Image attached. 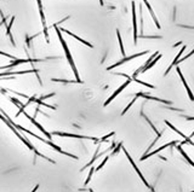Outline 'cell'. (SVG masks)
I'll return each mask as SVG.
<instances>
[{
    "label": "cell",
    "instance_id": "obj_32",
    "mask_svg": "<svg viewBox=\"0 0 194 192\" xmlns=\"http://www.w3.org/2000/svg\"><path fill=\"white\" fill-rule=\"evenodd\" d=\"M186 119L188 121H194V117H192V116H186Z\"/></svg>",
    "mask_w": 194,
    "mask_h": 192
},
{
    "label": "cell",
    "instance_id": "obj_22",
    "mask_svg": "<svg viewBox=\"0 0 194 192\" xmlns=\"http://www.w3.org/2000/svg\"><path fill=\"white\" fill-rule=\"evenodd\" d=\"M117 37H118V40H119V45H120L121 55L125 56V50H124V45H123V40H121V37H120V33H119V30H117Z\"/></svg>",
    "mask_w": 194,
    "mask_h": 192
},
{
    "label": "cell",
    "instance_id": "obj_11",
    "mask_svg": "<svg viewBox=\"0 0 194 192\" xmlns=\"http://www.w3.org/2000/svg\"><path fill=\"white\" fill-rule=\"evenodd\" d=\"M165 123H166L167 126H169V127L171 128V129H174V130H175L176 133H178V134H180L181 137H183V138H185L186 144L188 143V144H191V145H193V146H194V143H193V141H192V140H191V138H189V137H187V135H185V134H183V133H182L181 130H178V129H177V128H176L175 126H172V125H171V123H170L169 121H165Z\"/></svg>",
    "mask_w": 194,
    "mask_h": 192
},
{
    "label": "cell",
    "instance_id": "obj_1",
    "mask_svg": "<svg viewBox=\"0 0 194 192\" xmlns=\"http://www.w3.org/2000/svg\"><path fill=\"white\" fill-rule=\"evenodd\" d=\"M54 27L56 29V33H57V35H58V39H60V41H61V44H62V47H63V50H65V53H66V57H67V59H68V62L71 64V66H72V69H73L74 71V75H75V79L78 80V82L79 83H83V81L79 79V73H78V70H76V66H75V63H74L73 58H72V55H71V52H69V50H68V46L66 44L65 39L62 37V32H61V29L57 27V23L54 24Z\"/></svg>",
    "mask_w": 194,
    "mask_h": 192
},
{
    "label": "cell",
    "instance_id": "obj_15",
    "mask_svg": "<svg viewBox=\"0 0 194 192\" xmlns=\"http://www.w3.org/2000/svg\"><path fill=\"white\" fill-rule=\"evenodd\" d=\"M136 96H137V97H143V98H146V99H152V101H160V103H164V104H171V101H164V99H160V98H157V97H150L149 94H147V93H142V92L136 93Z\"/></svg>",
    "mask_w": 194,
    "mask_h": 192
},
{
    "label": "cell",
    "instance_id": "obj_12",
    "mask_svg": "<svg viewBox=\"0 0 194 192\" xmlns=\"http://www.w3.org/2000/svg\"><path fill=\"white\" fill-rule=\"evenodd\" d=\"M176 69H177V73H178L180 77H181V81L183 82V85H185V87H186V90H187V92H188V97H189V99H191V101H194L193 93H192V91H191V88L188 87V83H187V81L185 80V77H183V75H182V73H181V69H180V68H176Z\"/></svg>",
    "mask_w": 194,
    "mask_h": 192
},
{
    "label": "cell",
    "instance_id": "obj_30",
    "mask_svg": "<svg viewBox=\"0 0 194 192\" xmlns=\"http://www.w3.org/2000/svg\"><path fill=\"white\" fill-rule=\"evenodd\" d=\"M0 16H1V22H0V27L3 26V24H6V17L4 16V13H3V11L0 10Z\"/></svg>",
    "mask_w": 194,
    "mask_h": 192
},
{
    "label": "cell",
    "instance_id": "obj_26",
    "mask_svg": "<svg viewBox=\"0 0 194 192\" xmlns=\"http://www.w3.org/2000/svg\"><path fill=\"white\" fill-rule=\"evenodd\" d=\"M121 147H123V143H119L117 146L114 147V150H113V152H112V155L111 156H114V155H117L118 152H119V150H120Z\"/></svg>",
    "mask_w": 194,
    "mask_h": 192
},
{
    "label": "cell",
    "instance_id": "obj_7",
    "mask_svg": "<svg viewBox=\"0 0 194 192\" xmlns=\"http://www.w3.org/2000/svg\"><path fill=\"white\" fill-rule=\"evenodd\" d=\"M23 114H24V116H26V117H27V119L29 120V121H30V122H32V123H33V125H34L35 127L39 128V129H40V130H41V132H43V133H44V134H45V135H46V137L49 138V140H51V137H52V134H51V133H49V132H46V130H45V128H43V126H41V125H40L39 122H37L34 117L29 116V115H28V114H27V112H26V111H23Z\"/></svg>",
    "mask_w": 194,
    "mask_h": 192
},
{
    "label": "cell",
    "instance_id": "obj_16",
    "mask_svg": "<svg viewBox=\"0 0 194 192\" xmlns=\"http://www.w3.org/2000/svg\"><path fill=\"white\" fill-rule=\"evenodd\" d=\"M13 22H15V16H12L11 17V21H10V24L9 26H6V34L10 37V40H11V44L13 46H16L15 44V40H13V37H12V34H11V27H12V24H13Z\"/></svg>",
    "mask_w": 194,
    "mask_h": 192
},
{
    "label": "cell",
    "instance_id": "obj_2",
    "mask_svg": "<svg viewBox=\"0 0 194 192\" xmlns=\"http://www.w3.org/2000/svg\"><path fill=\"white\" fill-rule=\"evenodd\" d=\"M0 120H3V121H4L5 123H6V126H9L10 129H11V130H12V132H13V133H15V134H16V135L18 137L19 140H21V141H23V143H24V144H26V145H27V146H28V149H30V150H33V151L35 152V155L40 156V157H43V158H45V160H47V161H49V162H51V163H55V161H54V160H50V158H47V157H45V156H44V155H41V154H40V152L38 151L37 149H35V147L33 146V145H32V143H30V141H28V140H27V139H26V138L22 137V135L19 134L18 132H17V128H13V125H12V123H11V122H10L9 120L6 119V117H4V116H3L1 114H0Z\"/></svg>",
    "mask_w": 194,
    "mask_h": 192
},
{
    "label": "cell",
    "instance_id": "obj_13",
    "mask_svg": "<svg viewBox=\"0 0 194 192\" xmlns=\"http://www.w3.org/2000/svg\"><path fill=\"white\" fill-rule=\"evenodd\" d=\"M60 29H61V30H62L63 33H66V34H68V35H71V37H73L74 39H76L78 41H80V42H81V44H84V45L89 46V47H92V45H91L90 42H87V41H85L84 39H81V37H78V35H75V34H73V33H72V32H69L68 29H65V28H60Z\"/></svg>",
    "mask_w": 194,
    "mask_h": 192
},
{
    "label": "cell",
    "instance_id": "obj_27",
    "mask_svg": "<svg viewBox=\"0 0 194 192\" xmlns=\"http://www.w3.org/2000/svg\"><path fill=\"white\" fill-rule=\"evenodd\" d=\"M0 55H1V56H5V57H8V58L12 59V61H16V59H17V58H16L15 56L10 55V53H6V52H3V51H0Z\"/></svg>",
    "mask_w": 194,
    "mask_h": 192
},
{
    "label": "cell",
    "instance_id": "obj_5",
    "mask_svg": "<svg viewBox=\"0 0 194 192\" xmlns=\"http://www.w3.org/2000/svg\"><path fill=\"white\" fill-rule=\"evenodd\" d=\"M37 2H38V7H39V13H40V17H41V23H43V27H44L45 39H46L47 42H50V40H49V34H47L46 19H45V15H44V11H43V4H41V0H37Z\"/></svg>",
    "mask_w": 194,
    "mask_h": 192
},
{
    "label": "cell",
    "instance_id": "obj_21",
    "mask_svg": "<svg viewBox=\"0 0 194 192\" xmlns=\"http://www.w3.org/2000/svg\"><path fill=\"white\" fill-rule=\"evenodd\" d=\"M34 103H37V104H39V105H41V106H45V108H50V109H56V106H52V105H49V104H46V103H44L43 101H40L39 98H35V101H34Z\"/></svg>",
    "mask_w": 194,
    "mask_h": 192
},
{
    "label": "cell",
    "instance_id": "obj_4",
    "mask_svg": "<svg viewBox=\"0 0 194 192\" xmlns=\"http://www.w3.org/2000/svg\"><path fill=\"white\" fill-rule=\"evenodd\" d=\"M123 151H124V152H125V155L128 156V158H129V161H130V163H131V165H132V167H134V169H135V170H136V173L139 174V178H141V180H142V181H143V184H144V185H146V186H147L148 189H149V190H153V187H150V186H149V184L147 183V180H146V179H144V176H143V175H142V173H141V172H139V168H137V165H135V162H134V160H132V158H131V156L129 155V152H128V151H126V150H125V147H123Z\"/></svg>",
    "mask_w": 194,
    "mask_h": 192
},
{
    "label": "cell",
    "instance_id": "obj_10",
    "mask_svg": "<svg viewBox=\"0 0 194 192\" xmlns=\"http://www.w3.org/2000/svg\"><path fill=\"white\" fill-rule=\"evenodd\" d=\"M132 23H134V42L137 44V24H136V10H135V1H132Z\"/></svg>",
    "mask_w": 194,
    "mask_h": 192
},
{
    "label": "cell",
    "instance_id": "obj_18",
    "mask_svg": "<svg viewBox=\"0 0 194 192\" xmlns=\"http://www.w3.org/2000/svg\"><path fill=\"white\" fill-rule=\"evenodd\" d=\"M143 2L146 4V6L148 7V11H149V13L152 15V17H153V21H154V23H155L157 28H158V29H160V24H159V22H158V19H157V17H155V15H154V12H153V10H152V6L149 5L148 0H143Z\"/></svg>",
    "mask_w": 194,
    "mask_h": 192
},
{
    "label": "cell",
    "instance_id": "obj_24",
    "mask_svg": "<svg viewBox=\"0 0 194 192\" xmlns=\"http://www.w3.org/2000/svg\"><path fill=\"white\" fill-rule=\"evenodd\" d=\"M137 98H139V97H137V96H135V98H134V99H132V101H130V104H129V105H128V106H126V108H125V109L123 110V112H121V115H125V114H126V112H128V110H129L130 108H131V106H132V104H134V103H135V101H136V99H137Z\"/></svg>",
    "mask_w": 194,
    "mask_h": 192
},
{
    "label": "cell",
    "instance_id": "obj_9",
    "mask_svg": "<svg viewBox=\"0 0 194 192\" xmlns=\"http://www.w3.org/2000/svg\"><path fill=\"white\" fill-rule=\"evenodd\" d=\"M175 144H177V141H176V140H174V141H171V143H169V144H165V145H163L161 147L157 149V150H155V151H153V152H147L146 155L141 157V161H144V160H146V158H148V157L155 155V154H158V152H160L161 150H164V149H166V147H169V146H172V145H175Z\"/></svg>",
    "mask_w": 194,
    "mask_h": 192
},
{
    "label": "cell",
    "instance_id": "obj_25",
    "mask_svg": "<svg viewBox=\"0 0 194 192\" xmlns=\"http://www.w3.org/2000/svg\"><path fill=\"white\" fill-rule=\"evenodd\" d=\"M96 169L93 168L92 165H91V169H90V173H89V176H87V179L85 180V185H87V184L90 183V180H91V178H92V174H93V172H95Z\"/></svg>",
    "mask_w": 194,
    "mask_h": 192
},
{
    "label": "cell",
    "instance_id": "obj_33",
    "mask_svg": "<svg viewBox=\"0 0 194 192\" xmlns=\"http://www.w3.org/2000/svg\"><path fill=\"white\" fill-rule=\"evenodd\" d=\"M193 137H194V132L192 133V134H191V135H189V138H193Z\"/></svg>",
    "mask_w": 194,
    "mask_h": 192
},
{
    "label": "cell",
    "instance_id": "obj_31",
    "mask_svg": "<svg viewBox=\"0 0 194 192\" xmlns=\"http://www.w3.org/2000/svg\"><path fill=\"white\" fill-rule=\"evenodd\" d=\"M54 96H55V93H50V94H46V96H43V97H40L39 99H40V101H44V99L51 98V97H54Z\"/></svg>",
    "mask_w": 194,
    "mask_h": 192
},
{
    "label": "cell",
    "instance_id": "obj_29",
    "mask_svg": "<svg viewBox=\"0 0 194 192\" xmlns=\"http://www.w3.org/2000/svg\"><path fill=\"white\" fill-rule=\"evenodd\" d=\"M108 158H109V156H107V157H106V158H104V160L102 161L101 165H98V167H97V168H96V170H100V169H102V168H103V165H106V162L108 161Z\"/></svg>",
    "mask_w": 194,
    "mask_h": 192
},
{
    "label": "cell",
    "instance_id": "obj_14",
    "mask_svg": "<svg viewBox=\"0 0 194 192\" xmlns=\"http://www.w3.org/2000/svg\"><path fill=\"white\" fill-rule=\"evenodd\" d=\"M30 73H35L38 75V70L37 69H32V70H22V71H8V73H3L0 74V77L3 76H9V75H23V74H30Z\"/></svg>",
    "mask_w": 194,
    "mask_h": 192
},
{
    "label": "cell",
    "instance_id": "obj_6",
    "mask_svg": "<svg viewBox=\"0 0 194 192\" xmlns=\"http://www.w3.org/2000/svg\"><path fill=\"white\" fill-rule=\"evenodd\" d=\"M146 53H148V51H143V52H139V53H136V55H132V56H130V57H125V58H123L121 61H119L118 63H115V64H113V65H111V66H108V68H107V70H112L113 68H117V66L121 65L123 63H126L128 61L135 59V58H137V57H141V56L146 55Z\"/></svg>",
    "mask_w": 194,
    "mask_h": 192
},
{
    "label": "cell",
    "instance_id": "obj_20",
    "mask_svg": "<svg viewBox=\"0 0 194 192\" xmlns=\"http://www.w3.org/2000/svg\"><path fill=\"white\" fill-rule=\"evenodd\" d=\"M177 149H178V151L181 152V155H183V157H185L186 160H187V162H188V163H189V165H192V167H193V168H194V162H193V161H192V160H191V158H189V157H188V155L186 154L185 151L182 150V147H181V145H177Z\"/></svg>",
    "mask_w": 194,
    "mask_h": 192
},
{
    "label": "cell",
    "instance_id": "obj_8",
    "mask_svg": "<svg viewBox=\"0 0 194 192\" xmlns=\"http://www.w3.org/2000/svg\"><path fill=\"white\" fill-rule=\"evenodd\" d=\"M130 81H131V80H128V81H125V82L123 83V85H121L120 87H119V88H118L117 91H115V92H114V93H113V94H112V97H109V99H108V101H104L103 106H107V105H108V104H109V103H111V101H113V99H114V98H115V97H117V96H118V94H119V93H120L121 91H123V90H125V88H126V87L129 86Z\"/></svg>",
    "mask_w": 194,
    "mask_h": 192
},
{
    "label": "cell",
    "instance_id": "obj_28",
    "mask_svg": "<svg viewBox=\"0 0 194 192\" xmlns=\"http://www.w3.org/2000/svg\"><path fill=\"white\" fill-rule=\"evenodd\" d=\"M114 134H115V133H114V132H111V133H109V134H107V135H104V137H103V138H101V139H100V141H98V143H103V141H106V140H107V139H108V138L113 137V135H114Z\"/></svg>",
    "mask_w": 194,
    "mask_h": 192
},
{
    "label": "cell",
    "instance_id": "obj_17",
    "mask_svg": "<svg viewBox=\"0 0 194 192\" xmlns=\"http://www.w3.org/2000/svg\"><path fill=\"white\" fill-rule=\"evenodd\" d=\"M185 48H186V46H183V47H182V48H181V51H180V52H178V55L176 56V58H175V59H174V62H172V63L170 64V66H169V68H167V70H166V71H165V74H164V75H165V76H166L167 74L170 73V70H171V68H172V66H174V65H176V64H177V62H178V58H180V57H181V55H182V53H183V51H185Z\"/></svg>",
    "mask_w": 194,
    "mask_h": 192
},
{
    "label": "cell",
    "instance_id": "obj_19",
    "mask_svg": "<svg viewBox=\"0 0 194 192\" xmlns=\"http://www.w3.org/2000/svg\"><path fill=\"white\" fill-rule=\"evenodd\" d=\"M160 58H161V55L159 53V55H158L157 57H154V59H153V61H152L150 63L148 64V65H147V66H146V68H143V69L141 70V73H144V71H147L148 69H150V68H152V66H153L154 64L157 63V62H158V61H159V59H160Z\"/></svg>",
    "mask_w": 194,
    "mask_h": 192
},
{
    "label": "cell",
    "instance_id": "obj_3",
    "mask_svg": "<svg viewBox=\"0 0 194 192\" xmlns=\"http://www.w3.org/2000/svg\"><path fill=\"white\" fill-rule=\"evenodd\" d=\"M52 135H58V137H66V138H78V139H89V140H93L96 143L100 141V139L95 137H86V135H78V134H72V133H65V132H52Z\"/></svg>",
    "mask_w": 194,
    "mask_h": 192
},
{
    "label": "cell",
    "instance_id": "obj_23",
    "mask_svg": "<svg viewBox=\"0 0 194 192\" xmlns=\"http://www.w3.org/2000/svg\"><path fill=\"white\" fill-rule=\"evenodd\" d=\"M51 81H54V82H62V83H74V82H78V80H62V79H51ZM79 83V82H78Z\"/></svg>",
    "mask_w": 194,
    "mask_h": 192
}]
</instances>
